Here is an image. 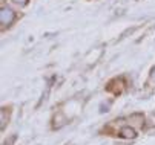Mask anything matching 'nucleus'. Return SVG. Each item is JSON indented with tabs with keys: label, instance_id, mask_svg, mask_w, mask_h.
Segmentation results:
<instances>
[{
	"label": "nucleus",
	"instance_id": "5",
	"mask_svg": "<svg viewBox=\"0 0 155 145\" xmlns=\"http://www.w3.org/2000/svg\"><path fill=\"white\" fill-rule=\"evenodd\" d=\"M150 81L152 82H155V67L152 69V72H150Z\"/></svg>",
	"mask_w": 155,
	"mask_h": 145
},
{
	"label": "nucleus",
	"instance_id": "2",
	"mask_svg": "<svg viewBox=\"0 0 155 145\" xmlns=\"http://www.w3.org/2000/svg\"><path fill=\"white\" fill-rule=\"evenodd\" d=\"M120 134H121L123 137H127V139H134V137L137 136L135 130L132 128V127H129V125H126V127H121V130H120Z\"/></svg>",
	"mask_w": 155,
	"mask_h": 145
},
{
	"label": "nucleus",
	"instance_id": "1",
	"mask_svg": "<svg viewBox=\"0 0 155 145\" xmlns=\"http://www.w3.org/2000/svg\"><path fill=\"white\" fill-rule=\"evenodd\" d=\"M15 18V12L11 9V8H2V11H0V22H2L3 26H9Z\"/></svg>",
	"mask_w": 155,
	"mask_h": 145
},
{
	"label": "nucleus",
	"instance_id": "3",
	"mask_svg": "<svg viewBox=\"0 0 155 145\" xmlns=\"http://www.w3.org/2000/svg\"><path fill=\"white\" fill-rule=\"evenodd\" d=\"M5 115H6V112L2 110V130L5 128V124H6V116H5Z\"/></svg>",
	"mask_w": 155,
	"mask_h": 145
},
{
	"label": "nucleus",
	"instance_id": "4",
	"mask_svg": "<svg viewBox=\"0 0 155 145\" xmlns=\"http://www.w3.org/2000/svg\"><path fill=\"white\" fill-rule=\"evenodd\" d=\"M12 2H14L15 5H20V6H25V5L28 3V0H12Z\"/></svg>",
	"mask_w": 155,
	"mask_h": 145
}]
</instances>
